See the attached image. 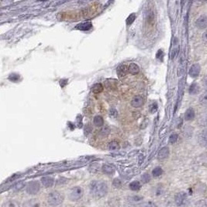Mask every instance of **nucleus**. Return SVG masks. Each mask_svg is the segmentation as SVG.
Here are the masks:
<instances>
[{
	"mask_svg": "<svg viewBox=\"0 0 207 207\" xmlns=\"http://www.w3.org/2000/svg\"><path fill=\"white\" fill-rule=\"evenodd\" d=\"M89 189L92 196L97 199L102 198L106 195L109 190L107 185L102 181H93L91 182Z\"/></svg>",
	"mask_w": 207,
	"mask_h": 207,
	"instance_id": "1",
	"label": "nucleus"
},
{
	"mask_svg": "<svg viewBox=\"0 0 207 207\" xmlns=\"http://www.w3.org/2000/svg\"><path fill=\"white\" fill-rule=\"evenodd\" d=\"M47 200L50 206H57L63 203L64 195L57 191H53L48 194Z\"/></svg>",
	"mask_w": 207,
	"mask_h": 207,
	"instance_id": "2",
	"label": "nucleus"
},
{
	"mask_svg": "<svg viewBox=\"0 0 207 207\" xmlns=\"http://www.w3.org/2000/svg\"><path fill=\"white\" fill-rule=\"evenodd\" d=\"M175 203L177 207H189L190 200L186 192H178L175 196Z\"/></svg>",
	"mask_w": 207,
	"mask_h": 207,
	"instance_id": "3",
	"label": "nucleus"
},
{
	"mask_svg": "<svg viewBox=\"0 0 207 207\" xmlns=\"http://www.w3.org/2000/svg\"><path fill=\"white\" fill-rule=\"evenodd\" d=\"M83 194H84V191L82 188L80 186H76L70 191L68 194V198L71 201H78L83 196Z\"/></svg>",
	"mask_w": 207,
	"mask_h": 207,
	"instance_id": "4",
	"label": "nucleus"
},
{
	"mask_svg": "<svg viewBox=\"0 0 207 207\" xmlns=\"http://www.w3.org/2000/svg\"><path fill=\"white\" fill-rule=\"evenodd\" d=\"M41 189V185L37 181H31L27 185L26 191L30 195H36Z\"/></svg>",
	"mask_w": 207,
	"mask_h": 207,
	"instance_id": "5",
	"label": "nucleus"
},
{
	"mask_svg": "<svg viewBox=\"0 0 207 207\" xmlns=\"http://www.w3.org/2000/svg\"><path fill=\"white\" fill-rule=\"evenodd\" d=\"M195 26L197 28L200 29V30H203L206 29L207 27V17L206 16L202 15L199 17L195 21Z\"/></svg>",
	"mask_w": 207,
	"mask_h": 207,
	"instance_id": "6",
	"label": "nucleus"
},
{
	"mask_svg": "<svg viewBox=\"0 0 207 207\" xmlns=\"http://www.w3.org/2000/svg\"><path fill=\"white\" fill-rule=\"evenodd\" d=\"M198 142L202 147L207 148V129L203 131L199 134Z\"/></svg>",
	"mask_w": 207,
	"mask_h": 207,
	"instance_id": "7",
	"label": "nucleus"
},
{
	"mask_svg": "<svg viewBox=\"0 0 207 207\" xmlns=\"http://www.w3.org/2000/svg\"><path fill=\"white\" fill-rule=\"evenodd\" d=\"M144 104V98L140 96H135L131 100V106L135 108H139Z\"/></svg>",
	"mask_w": 207,
	"mask_h": 207,
	"instance_id": "8",
	"label": "nucleus"
},
{
	"mask_svg": "<svg viewBox=\"0 0 207 207\" xmlns=\"http://www.w3.org/2000/svg\"><path fill=\"white\" fill-rule=\"evenodd\" d=\"M200 65L199 64H194L191 66L190 69H189V75H190L192 78H195V77L199 76L200 72Z\"/></svg>",
	"mask_w": 207,
	"mask_h": 207,
	"instance_id": "9",
	"label": "nucleus"
},
{
	"mask_svg": "<svg viewBox=\"0 0 207 207\" xmlns=\"http://www.w3.org/2000/svg\"><path fill=\"white\" fill-rule=\"evenodd\" d=\"M170 150L168 147H162L161 150H159L158 155V158L159 160H165L169 156Z\"/></svg>",
	"mask_w": 207,
	"mask_h": 207,
	"instance_id": "10",
	"label": "nucleus"
},
{
	"mask_svg": "<svg viewBox=\"0 0 207 207\" xmlns=\"http://www.w3.org/2000/svg\"><path fill=\"white\" fill-rule=\"evenodd\" d=\"M41 182H42L43 185L45 188H51L52 187L54 183V179L52 177L46 176V177L41 179Z\"/></svg>",
	"mask_w": 207,
	"mask_h": 207,
	"instance_id": "11",
	"label": "nucleus"
},
{
	"mask_svg": "<svg viewBox=\"0 0 207 207\" xmlns=\"http://www.w3.org/2000/svg\"><path fill=\"white\" fill-rule=\"evenodd\" d=\"M40 206H41L40 202L37 199L27 200L23 204V207H40Z\"/></svg>",
	"mask_w": 207,
	"mask_h": 207,
	"instance_id": "12",
	"label": "nucleus"
},
{
	"mask_svg": "<svg viewBox=\"0 0 207 207\" xmlns=\"http://www.w3.org/2000/svg\"><path fill=\"white\" fill-rule=\"evenodd\" d=\"M92 23L91 22H84V23H79L78 25H77V27H75L78 30H81V31H86V30H89L92 28Z\"/></svg>",
	"mask_w": 207,
	"mask_h": 207,
	"instance_id": "13",
	"label": "nucleus"
},
{
	"mask_svg": "<svg viewBox=\"0 0 207 207\" xmlns=\"http://www.w3.org/2000/svg\"><path fill=\"white\" fill-rule=\"evenodd\" d=\"M116 72H117V75H118L120 78H123V77H124L125 75L129 72V70H128V68L126 66V65H123L118 67Z\"/></svg>",
	"mask_w": 207,
	"mask_h": 207,
	"instance_id": "14",
	"label": "nucleus"
},
{
	"mask_svg": "<svg viewBox=\"0 0 207 207\" xmlns=\"http://www.w3.org/2000/svg\"><path fill=\"white\" fill-rule=\"evenodd\" d=\"M102 171L105 173V174L109 175H113V173L115 172L114 167L112 166V165H109V164H105V165H103V166H102Z\"/></svg>",
	"mask_w": 207,
	"mask_h": 207,
	"instance_id": "15",
	"label": "nucleus"
},
{
	"mask_svg": "<svg viewBox=\"0 0 207 207\" xmlns=\"http://www.w3.org/2000/svg\"><path fill=\"white\" fill-rule=\"evenodd\" d=\"M200 86H199L197 83L194 82L192 83V84L190 86V87H189V92L190 95H196L200 92Z\"/></svg>",
	"mask_w": 207,
	"mask_h": 207,
	"instance_id": "16",
	"label": "nucleus"
},
{
	"mask_svg": "<svg viewBox=\"0 0 207 207\" xmlns=\"http://www.w3.org/2000/svg\"><path fill=\"white\" fill-rule=\"evenodd\" d=\"M194 118H195V111L193 109L189 108L185 113V119L189 121V120H192Z\"/></svg>",
	"mask_w": 207,
	"mask_h": 207,
	"instance_id": "17",
	"label": "nucleus"
},
{
	"mask_svg": "<svg viewBox=\"0 0 207 207\" xmlns=\"http://www.w3.org/2000/svg\"><path fill=\"white\" fill-rule=\"evenodd\" d=\"M2 207H20V203L16 200H8L2 203Z\"/></svg>",
	"mask_w": 207,
	"mask_h": 207,
	"instance_id": "18",
	"label": "nucleus"
},
{
	"mask_svg": "<svg viewBox=\"0 0 207 207\" xmlns=\"http://www.w3.org/2000/svg\"><path fill=\"white\" fill-rule=\"evenodd\" d=\"M128 70H129L130 73L132 75H137L140 71L139 66L135 63H131L128 67Z\"/></svg>",
	"mask_w": 207,
	"mask_h": 207,
	"instance_id": "19",
	"label": "nucleus"
},
{
	"mask_svg": "<svg viewBox=\"0 0 207 207\" xmlns=\"http://www.w3.org/2000/svg\"><path fill=\"white\" fill-rule=\"evenodd\" d=\"M92 91L95 94H99L103 91V86L101 83H96L92 86Z\"/></svg>",
	"mask_w": 207,
	"mask_h": 207,
	"instance_id": "20",
	"label": "nucleus"
},
{
	"mask_svg": "<svg viewBox=\"0 0 207 207\" xmlns=\"http://www.w3.org/2000/svg\"><path fill=\"white\" fill-rule=\"evenodd\" d=\"M93 123L96 126H102L104 123V120L101 116H96L93 119Z\"/></svg>",
	"mask_w": 207,
	"mask_h": 207,
	"instance_id": "21",
	"label": "nucleus"
},
{
	"mask_svg": "<svg viewBox=\"0 0 207 207\" xmlns=\"http://www.w3.org/2000/svg\"><path fill=\"white\" fill-rule=\"evenodd\" d=\"M108 149L110 150H117L120 149V144L117 141L113 140L111 142L109 143L108 144Z\"/></svg>",
	"mask_w": 207,
	"mask_h": 207,
	"instance_id": "22",
	"label": "nucleus"
},
{
	"mask_svg": "<svg viewBox=\"0 0 207 207\" xmlns=\"http://www.w3.org/2000/svg\"><path fill=\"white\" fill-rule=\"evenodd\" d=\"M130 189L133 191H138L140 189L141 185L138 181H134V182H131L129 185Z\"/></svg>",
	"mask_w": 207,
	"mask_h": 207,
	"instance_id": "23",
	"label": "nucleus"
},
{
	"mask_svg": "<svg viewBox=\"0 0 207 207\" xmlns=\"http://www.w3.org/2000/svg\"><path fill=\"white\" fill-rule=\"evenodd\" d=\"M199 123L200 126H207V113H203L199 118Z\"/></svg>",
	"mask_w": 207,
	"mask_h": 207,
	"instance_id": "24",
	"label": "nucleus"
},
{
	"mask_svg": "<svg viewBox=\"0 0 207 207\" xmlns=\"http://www.w3.org/2000/svg\"><path fill=\"white\" fill-rule=\"evenodd\" d=\"M200 102L202 106L207 107V91L200 96Z\"/></svg>",
	"mask_w": 207,
	"mask_h": 207,
	"instance_id": "25",
	"label": "nucleus"
},
{
	"mask_svg": "<svg viewBox=\"0 0 207 207\" xmlns=\"http://www.w3.org/2000/svg\"><path fill=\"white\" fill-rule=\"evenodd\" d=\"M162 173H163V170H162L161 167H156L152 171V175L154 177H159V176L161 175Z\"/></svg>",
	"mask_w": 207,
	"mask_h": 207,
	"instance_id": "26",
	"label": "nucleus"
},
{
	"mask_svg": "<svg viewBox=\"0 0 207 207\" xmlns=\"http://www.w3.org/2000/svg\"><path fill=\"white\" fill-rule=\"evenodd\" d=\"M106 87L108 89H116V82L115 80H110V81H106Z\"/></svg>",
	"mask_w": 207,
	"mask_h": 207,
	"instance_id": "27",
	"label": "nucleus"
},
{
	"mask_svg": "<svg viewBox=\"0 0 207 207\" xmlns=\"http://www.w3.org/2000/svg\"><path fill=\"white\" fill-rule=\"evenodd\" d=\"M110 129L108 126H105V127L102 128L100 131V135L102 137H107V136L110 134Z\"/></svg>",
	"mask_w": 207,
	"mask_h": 207,
	"instance_id": "28",
	"label": "nucleus"
},
{
	"mask_svg": "<svg viewBox=\"0 0 207 207\" xmlns=\"http://www.w3.org/2000/svg\"><path fill=\"white\" fill-rule=\"evenodd\" d=\"M178 138H179V135L177 134H171V136L169 137L168 141H169L170 144H173L175 143H176V141L178 140Z\"/></svg>",
	"mask_w": 207,
	"mask_h": 207,
	"instance_id": "29",
	"label": "nucleus"
},
{
	"mask_svg": "<svg viewBox=\"0 0 207 207\" xmlns=\"http://www.w3.org/2000/svg\"><path fill=\"white\" fill-rule=\"evenodd\" d=\"M179 45H177L176 47H174L171 49V58L173 59L174 57H175L176 56H177L178 52H179Z\"/></svg>",
	"mask_w": 207,
	"mask_h": 207,
	"instance_id": "30",
	"label": "nucleus"
},
{
	"mask_svg": "<svg viewBox=\"0 0 207 207\" xmlns=\"http://www.w3.org/2000/svg\"><path fill=\"white\" fill-rule=\"evenodd\" d=\"M200 159L201 163L205 166H207V153H204L200 156Z\"/></svg>",
	"mask_w": 207,
	"mask_h": 207,
	"instance_id": "31",
	"label": "nucleus"
},
{
	"mask_svg": "<svg viewBox=\"0 0 207 207\" xmlns=\"http://www.w3.org/2000/svg\"><path fill=\"white\" fill-rule=\"evenodd\" d=\"M141 180H142V182H144V183H147V182H149L150 181V175L147 174V173L144 174L142 176H141Z\"/></svg>",
	"mask_w": 207,
	"mask_h": 207,
	"instance_id": "32",
	"label": "nucleus"
},
{
	"mask_svg": "<svg viewBox=\"0 0 207 207\" xmlns=\"http://www.w3.org/2000/svg\"><path fill=\"white\" fill-rule=\"evenodd\" d=\"M135 18H136V15L134 13L130 15L129 17H128L127 20H126V24H127L128 26L131 25V24L133 23V22L135 20Z\"/></svg>",
	"mask_w": 207,
	"mask_h": 207,
	"instance_id": "33",
	"label": "nucleus"
},
{
	"mask_svg": "<svg viewBox=\"0 0 207 207\" xmlns=\"http://www.w3.org/2000/svg\"><path fill=\"white\" fill-rule=\"evenodd\" d=\"M195 207H207V203L206 202L203 200H199V201L196 202V203H195Z\"/></svg>",
	"mask_w": 207,
	"mask_h": 207,
	"instance_id": "34",
	"label": "nucleus"
},
{
	"mask_svg": "<svg viewBox=\"0 0 207 207\" xmlns=\"http://www.w3.org/2000/svg\"><path fill=\"white\" fill-rule=\"evenodd\" d=\"M140 207H158L156 206V204L155 203H154L153 202H145V203H144L143 204H141Z\"/></svg>",
	"mask_w": 207,
	"mask_h": 207,
	"instance_id": "35",
	"label": "nucleus"
},
{
	"mask_svg": "<svg viewBox=\"0 0 207 207\" xmlns=\"http://www.w3.org/2000/svg\"><path fill=\"white\" fill-rule=\"evenodd\" d=\"M113 185L114 186L115 188H116V189H118V188H120L122 185V182H121V180L119 179H115L114 180H113Z\"/></svg>",
	"mask_w": 207,
	"mask_h": 207,
	"instance_id": "36",
	"label": "nucleus"
},
{
	"mask_svg": "<svg viewBox=\"0 0 207 207\" xmlns=\"http://www.w3.org/2000/svg\"><path fill=\"white\" fill-rule=\"evenodd\" d=\"M20 78V76L17 74H11L9 77V79L11 80L12 81H17Z\"/></svg>",
	"mask_w": 207,
	"mask_h": 207,
	"instance_id": "37",
	"label": "nucleus"
},
{
	"mask_svg": "<svg viewBox=\"0 0 207 207\" xmlns=\"http://www.w3.org/2000/svg\"><path fill=\"white\" fill-rule=\"evenodd\" d=\"M117 115H118V113H117V111L116 109H111V110H110V116L111 117V118H113V119L116 118Z\"/></svg>",
	"mask_w": 207,
	"mask_h": 207,
	"instance_id": "38",
	"label": "nucleus"
},
{
	"mask_svg": "<svg viewBox=\"0 0 207 207\" xmlns=\"http://www.w3.org/2000/svg\"><path fill=\"white\" fill-rule=\"evenodd\" d=\"M24 186H25V184H24L23 182H19V183H17V185H15V187H14V189H16V190H20V189H22L23 188H24Z\"/></svg>",
	"mask_w": 207,
	"mask_h": 207,
	"instance_id": "39",
	"label": "nucleus"
},
{
	"mask_svg": "<svg viewBox=\"0 0 207 207\" xmlns=\"http://www.w3.org/2000/svg\"><path fill=\"white\" fill-rule=\"evenodd\" d=\"M157 110H158V105H157L156 103H153L152 105H150V113H155V112L157 111Z\"/></svg>",
	"mask_w": 207,
	"mask_h": 207,
	"instance_id": "40",
	"label": "nucleus"
},
{
	"mask_svg": "<svg viewBox=\"0 0 207 207\" xmlns=\"http://www.w3.org/2000/svg\"><path fill=\"white\" fill-rule=\"evenodd\" d=\"M203 86L207 89V76H205L203 78Z\"/></svg>",
	"mask_w": 207,
	"mask_h": 207,
	"instance_id": "41",
	"label": "nucleus"
},
{
	"mask_svg": "<svg viewBox=\"0 0 207 207\" xmlns=\"http://www.w3.org/2000/svg\"><path fill=\"white\" fill-rule=\"evenodd\" d=\"M203 40L204 42H207V30L205 31L203 34Z\"/></svg>",
	"mask_w": 207,
	"mask_h": 207,
	"instance_id": "42",
	"label": "nucleus"
},
{
	"mask_svg": "<svg viewBox=\"0 0 207 207\" xmlns=\"http://www.w3.org/2000/svg\"><path fill=\"white\" fill-rule=\"evenodd\" d=\"M77 120H78V126L79 127H81L82 125H81V116L80 117V116H78V118H77Z\"/></svg>",
	"mask_w": 207,
	"mask_h": 207,
	"instance_id": "43",
	"label": "nucleus"
}]
</instances>
